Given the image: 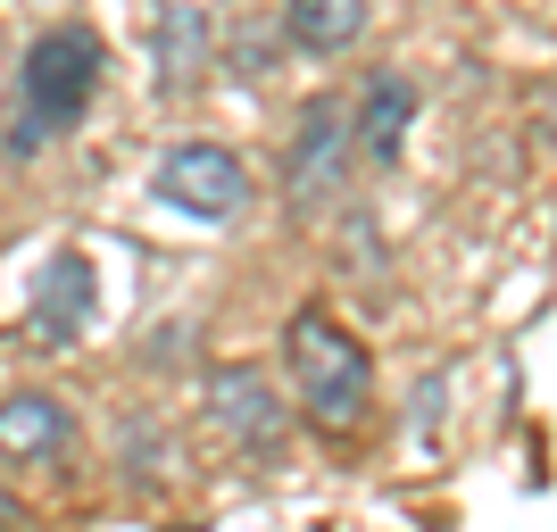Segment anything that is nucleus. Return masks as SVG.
<instances>
[{
    "label": "nucleus",
    "instance_id": "1",
    "mask_svg": "<svg viewBox=\"0 0 557 532\" xmlns=\"http://www.w3.org/2000/svg\"><path fill=\"white\" fill-rule=\"evenodd\" d=\"M100 67H109V50H100L92 25H50L42 42L17 59V100H9V125H0L9 159H34L59 134H75L100 92Z\"/></svg>",
    "mask_w": 557,
    "mask_h": 532
},
{
    "label": "nucleus",
    "instance_id": "2",
    "mask_svg": "<svg viewBox=\"0 0 557 532\" xmlns=\"http://www.w3.org/2000/svg\"><path fill=\"white\" fill-rule=\"evenodd\" d=\"M283 374H292V399H300V417L317 424V433L349 441L358 424H367V408H374V358L349 342L325 308H300V317L283 324Z\"/></svg>",
    "mask_w": 557,
    "mask_h": 532
},
{
    "label": "nucleus",
    "instance_id": "3",
    "mask_svg": "<svg viewBox=\"0 0 557 532\" xmlns=\"http://www.w3.org/2000/svg\"><path fill=\"white\" fill-rule=\"evenodd\" d=\"M159 200L200 216V225H225V216L250 209V166L233 150H216V141H175L159 159Z\"/></svg>",
    "mask_w": 557,
    "mask_h": 532
},
{
    "label": "nucleus",
    "instance_id": "4",
    "mask_svg": "<svg viewBox=\"0 0 557 532\" xmlns=\"http://www.w3.org/2000/svg\"><path fill=\"white\" fill-rule=\"evenodd\" d=\"M349 159H358V134H349V100L317 92V100L300 109V141H292V175H283L292 209H325L333 191H342Z\"/></svg>",
    "mask_w": 557,
    "mask_h": 532
},
{
    "label": "nucleus",
    "instance_id": "5",
    "mask_svg": "<svg viewBox=\"0 0 557 532\" xmlns=\"http://www.w3.org/2000/svg\"><path fill=\"white\" fill-rule=\"evenodd\" d=\"M209 417L233 449H250V458H275L283 433H292V408L267 392V374L258 367H216L209 374Z\"/></svg>",
    "mask_w": 557,
    "mask_h": 532
},
{
    "label": "nucleus",
    "instance_id": "6",
    "mask_svg": "<svg viewBox=\"0 0 557 532\" xmlns=\"http://www.w3.org/2000/svg\"><path fill=\"white\" fill-rule=\"evenodd\" d=\"M92 308H100V275H92V258L84 250H59L34 275V308H25V333L42 349H67L84 324H92Z\"/></svg>",
    "mask_w": 557,
    "mask_h": 532
},
{
    "label": "nucleus",
    "instance_id": "7",
    "mask_svg": "<svg viewBox=\"0 0 557 532\" xmlns=\"http://www.w3.org/2000/svg\"><path fill=\"white\" fill-rule=\"evenodd\" d=\"M75 449V417L59 392H9L0 399V466H59Z\"/></svg>",
    "mask_w": 557,
    "mask_h": 532
},
{
    "label": "nucleus",
    "instance_id": "8",
    "mask_svg": "<svg viewBox=\"0 0 557 532\" xmlns=\"http://www.w3.org/2000/svg\"><path fill=\"white\" fill-rule=\"evenodd\" d=\"M408 125H417V84L383 67V75L367 84V100L349 109V134H358V159L392 166V159H399V141H408Z\"/></svg>",
    "mask_w": 557,
    "mask_h": 532
},
{
    "label": "nucleus",
    "instance_id": "9",
    "mask_svg": "<svg viewBox=\"0 0 557 532\" xmlns=\"http://www.w3.org/2000/svg\"><path fill=\"white\" fill-rule=\"evenodd\" d=\"M367 9L374 0H283V34L300 50H317V59H333V50H349L367 34Z\"/></svg>",
    "mask_w": 557,
    "mask_h": 532
},
{
    "label": "nucleus",
    "instance_id": "10",
    "mask_svg": "<svg viewBox=\"0 0 557 532\" xmlns=\"http://www.w3.org/2000/svg\"><path fill=\"white\" fill-rule=\"evenodd\" d=\"M209 17L200 9H166V25H159V84H191L200 75V59H209Z\"/></svg>",
    "mask_w": 557,
    "mask_h": 532
},
{
    "label": "nucleus",
    "instance_id": "11",
    "mask_svg": "<svg viewBox=\"0 0 557 532\" xmlns=\"http://www.w3.org/2000/svg\"><path fill=\"white\" fill-rule=\"evenodd\" d=\"M0 532H17V508H9V499H0Z\"/></svg>",
    "mask_w": 557,
    "mask_h": 532
}]
</instances>
